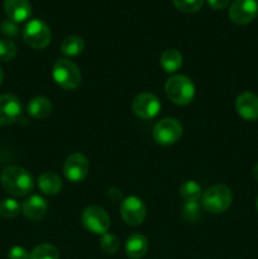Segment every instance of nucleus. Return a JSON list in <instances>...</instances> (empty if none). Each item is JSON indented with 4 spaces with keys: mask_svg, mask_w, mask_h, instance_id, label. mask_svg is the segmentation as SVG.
Instances as JSON below:
<instances>
[{
    "mask_svg": "<svg viewBox=\"0 0 258 259\" xmlns=\"http://www.w3.org/2000/svg\"><path fill=\"white\" fill-rule=\"evenodd\" d=\"M53 105L45 96H35L28 104V113L34 119H46L52 113Z\"/></svg>",
    "mask_w": 258,
    "mask_h": 259,
    "instance_id": "a211bd4d",
    "label": "nucleus"
},
{
    "mask_svg": "<svg viewBox=\"0 0 258 259\" xmlns=\"http://www.w3.org/2000/svg\"><path fill=\"white\" fill-rule=\"evenodd\" d=\"M177 10L186 14L199 12L204 5V0H172Z\"/></svg>",
    "mask_w": 258,
    "mask_h": 259,
    "instance_id": "a878e982",
    "label": "nucleus"
},
{
    "mask_svg": "<svg viewBox=\"0 0 258 259\" xmlns=\"http://www.w3.org/2000/svg\"><path fill=\"white\" fill-rule=\"evenodd\" d=\"M40 191L48 196L57 195L62 190V180L55 172H43L37 180Z\"/></svg>",
    "mask_w": 258,
    "mask_h": 259,
    "instance_id": "f3484780",
    "label": "nucleus"
},
{
    "mask_svg": "<svg viewBox=\"0 0 258 259\" xmlns=\"http://www.w3.org/2000/svg\"><path fill=\"white\" fill-rule=\"evenodd\" d=\"M30 259H60V252L55 245L43 243L30 252Z\"/></svg>",
    "mask_w": 258,
    "mask_h": 259,
    "instance_id": "4be33fe9",
    "label": "nucleus"
},
{
    "mask_svg": "<svg viewBox=\"0 0 258 259\" xmlns=\"http://www.w3.org/2000/svg\"><path fill=\"white\" fill-rule=\"evenodd\" d=\"M164 91L169 100L176 105H189L195 98V85L185 75H174L166 81Z\"/></svg>",
    "mask_w": 258,
    "mask_h": 259,
    "instance_id": "f03ea898",
    "label": "nucleus"
},
{
    "mask_svg": "<svg viewBox=\"0 0 258 259\" xmlns=\"http://www.w3.org/2000/svg\"><path fill=\"white\" fill-rule=\"evenodd\" d=\"M119 247H120V240H119L116 235L110 234V233L103 234L100 239V248L104 253H106V254H115L118 252Z\"/></svg>",
    "mask_w": 258,
    "mask_h": 259,
    "instance_id": "393cba45",
    "label": "nucleus"
},
{
    "mask_svg": "<svg viewBox=\"0 0 258 259\" xmlns=\"http://www.w3.org/2000/svg\"><path fill=\"white\" fill-rule=\"evenodd\" d=\"M90 169V163L86 156L82 153H75L70 154L66 158L65 164H63V174L68 181L73 182V184H78V182L83 181L86 179Z\"/></svg>",
    "mask_w": 258,
    "mask_h": 259,
    "instance_id": "1a4fd4ad",
    "label": "nucleus"
},
{
    "mask_svg": "<svg viewBox=\"0 0 258 259\" xmlns=\"http://www.w3.org/2000/svg\"><path fill=\"white\" fill-rule=\"evenodd\" d=\"M235 110L244 120H258V96L250 91L242 93L235 100Z\"/></svg>",
    "mask_w": 258,
    "mask_h": 259,
    "instance_id": "ddd939ff",
    "label": "nucleus"
},
{
    "mask_svg": "<svg viewBox=\"0 0 258 259\" xmlns=\"http://www.w3.org/2000/svg\"><path fill=\"white\" fill-rule=\"evenodd\" d=\"M120 215L125 224L131 227H138L146 219L147 207L139 197H125L120 202Z\"/></svg>",
    "mask_w": 258,
    "mask_h": 259,
    "instance_id": "6e6552de",
    "label": "nucleus"
},
{
    "mask_svg": "<svg viewBox=\"0 0 258 259\" xmlns=\"http://www.w3.org/2000/svg\"><path fill=\"white\" fill-rule=\"evenodd\" d=\"M148 239L141 233H134L126 239L125 254L131 259H141L148 250Z\"/></svg>",
    "mask_w": 258,
    "mask_h": 259,
    "instance_id": "dca6fc26",
    "label": "nucleus"
},
{
    "mask_svg": "<svg viewBox=\"0 0 258 259\" xmlns=\"http://www.w3.org/2000/svg\"><path fill=\"white\" fill-rule=\"evenodd\" d=\"M108 196L111 201H123V192H121L120 189H116V187H111L108 191Z\"/></svg>",
    "mask_w": 258,
    "mask_h": 259,
    "instance_id": "7c9ffc66",
    "label": "nucleus"
},
{
    "mask_svg": "<svg viewBox=\"0 0 258 259\" xmlns=\"http://www.w3.org/2000/svg\"><path fill=\"white\" fill-rule=\"evenodd\" d=\"M230 0H207V4L211 9L214 10H222L229 5Z\"/></svg>",
    "mask_w": 258,
    "mask_h": 259,
    "instance_id": "c756f323",
    "label": "nucleus"
},
{
    "mask_svg": "<svg viewBox=\"0 0 258 259\" xmlns=\"http://www.w3.org/2000/svg\"><path fill=\"white\" fill-rule=\"evenodd\" d=\"M3 189L12 196L22 197L29 194L34 186L32 175L19 166H9L2 172L0 176Z\"/></svg>",
    "mask_w": 258,
    "mask_h": 259,
    "instance_id": "f257e3e1",
    "label": "nucleus"
},
{
    "mask_svg": "<svg viewBox=\"0 0 258 259\" xmlns=\"http://www.w3.org/2000/svg\"><path fill=\"white\" fill-rule=\"evenodd\" d=\"M83 228L93 234H105L110 228V217L103 207L91 205L85 207L81 214Z\"/></svg>",
    "mask_w": 258,
    "mask_h": 259,
    "instance_id": "423d86ee",
    "label": "nucleus"
},
{
    "mask_svg": "<svg viewBox=\"0 0 258 259\" xmlns=\"http://www.w3.org/2000/svg\"><path fill=\"white\" fill-rule=\"evenodd\" d=\"M17 55V46L10 39H0V61H12Z\"/></svg>",
    "mask_w": 258,
    "mask_h": 259,
    "instance_id": "bb28decb",
    "label": "nucleus"
},
{
    "mask_svg": "<svg viewBox=\"0 0 258 259\" xmlns=\"http://www.w3.org/2000/svg\"><path fill=\"white\" fill-rule=\"evenodd\" d=\"M48 205L43 197L38 195H32L28 197L22 205V212L27 219L33 220V222H39L47 214Z\"/></svg>",
    "mask_w": 258,
    "mask_h": 259,
    "instance_id": "2eb2a0df",
    "label": "nucleus"
},
{
    "mask_svg": "<svg viewBox=\"0 0 258 259\" xmlns=\"http://www.w3.org/2000/svg\"><path fill=\"white\" fill-rule=\"evenodd\" d=\"M55 82L63 90H75L81 83V72L78 66L68 58H58L52 68Z\"/></svg>",
    "mask_w": 258,
    "mask_h": 259,
    "instance_id": "20e7f679",
    "label": "nucleus"
},
{
    "mask_svg": "<svg viewBox=\"0 0 258 259\" xmlns=\"http://www.w3.org/2000/svg\"><path fill=\"white\" fill-rule=\"evenodd\" d=\"M85 48V42L78 35H68L63 39L61 45V52L67 57H75L78 56Z\"/></svg>",
    "mask_w": 258,
    "mask_h": 259,
    "instance_id": "aec40b11",
    "label": "nucleus"
},
{
    "mask_svg": "<svg viewBox=\"0 0 258 259\" xmlns=\"http://www.w3.org/2000/svg\"><path fill=\"white\" fill-rule=\"evenodd\" d=\"M255 207H257V211H258V197H257V202H255Z\"/></svg>",
    "mask_w": 258,
    "mask_h": 259,
    "instance_id": "72a5a7b5",
    "label": "nucleus"
},
{
    "mask_svg": "<svg viewBox=\"0 0 258 259\" xmlns=\"http://www.w3.org/2000/svg\"><path fill=\"white\" fill-rule=\"evenodd\" d=\"M180 196L185 202H192V201H199L202 196V190L201 186L197 184L196 181H185L184 184L180 186Z\"/></svg>",
    "mask_w": 258,
    "mask_h": 259,
    "instance_id": "412c9836",
    "label": "nucleus"
},
{
    "mask_svg": "<svg viewBox=\"0 0 258 259\" xmlns=\"http://www.w3.org/2000/svg\"><path fill=\"white\" fill-rule=\"evenodd\" d=\"M258 15L257 0H234L230 5L229 18L238 25L249 24Z\"/></svg>",
    "mask_w": 258,
    "mask_h": 259,
    "instance_id": "9d476101",
    "label": "nucleus"
},
{
    "mask_svg": "<svg viewBox=\"0 0 258 259\" xmlns=\"http://www.w3.org/2000/svg\"><path fill=\"white\" fill-rule=\"evenodd\" d=\"M0 30L7 37H17L18 33H19V28H18L17 23L12 22V20H4V22H2Z\"/></svg>",
    "mask_w": 258,
    "mask_h": 259,
    "instance_id": "cd10ccee",
    "label": "nucleus"
},
{
    "mask_svg": "<svg viewBox=\"0 0 258 259\" xmlns=\"http://www.w3.org/2000/svg\"><path fill=\"white\" fill-rule=\"evenodd\" d=\"M233 201L232 190L222 184L214 185L202 192L201 206L211 214H222L227 211Z\"/></svg>",
    "mask_w": 258,
    "mask_h": 259,
    "instance_id": "7ed1b4c3",
    "label": "nucleus"
},
{
    "mask_svg": "<svg viewBox=\"0 0 258 259\" xmlns=\"http://www.w3.org/2000/svg\"><path fill=\"white\" fill-rule=\"evenodd\" d=\"M24 42L34 50H43L52 39L50 27L40 19H33L25 24L23 30Z\"/></svg>",
    "mask_w": 258,
    "mask_h": 259,
    "instance_id": "39448f33",
    "label": "nucleus"
},
{
    "mask_svg": "<svg viewBox=\"0 0 258 259\" xmlns=\"http://www.w3.org/2000/svg\"><path fill=\"white\" fill-rule=\"evenodd\" d=\"M3 78H4V72H3L2 67H0V83L3 82Z\"/></svg>",
    "mask_w": 258,
    "mask_h": 259,
    "instance_id": "473e14b6",
    "label": "nucleus"
},
{
    "mask_svg": "<svg viewBox=\"0 0 258 259\" xmlns=\"http://www.w3.org/2000/svg\"><path fill=\"white\" fill-rule=\"evenodd\" d=\"M182 124L175 118H164L159 120L153 128L154 142L161 146H171L177 143L182 137Z\"/></svg>",
    "mask_w": 258,
    "mask_h": 259,
    "instance_id": "0eeeda50",
    "label": "nucleus"
},
{
    "mask_svg": "<svg viewBox=\"0 0 258 259\" xmlns=\"http://www.w3.org/2000/svg\"><path fill=\"white\" fill-rule=\"evenodd\" d=\"M22 114V104L12 94L0 95V125H9L17 121Z\"/></svg>",
    "mask_w": 258,
    "mask_h": 259,
    "instance_id": "f8f14e48",
    "label": "nucleus"
},
{
    "mask_svg": "<svg viewBox=\"0 0 258 259\" xmlns=\"http://www.w3.org/2000/svg\"><path fill=\"white\" fill-rule=\"evenodd\" d=\"M253 175H254L255 180L258 181V163H255L254 167H253Z\"/></svg>",
    "mask_w": 258,
    "mask_h": 259,
    "instance_id": "2f4dec72",
    "label": "nucleus"
},
{
    "mask_svg": "<svg viewBox=\"0 0 258 259\" xmlns=\"http://www.w3.org/2000/svg\"><path fill=\"white\" fill-rule=\"evenodd\" d=\"M5 14L14 23L25 22L32 15V7L28 0H5Z\"/></svg>",
    "mask_w": 258,
    "mask_h": 259,
    "instance_id": "4468645a",
    "label": "nucleus"
},
{
    "mask_svg": "<svg viewBox=\"0 0 258 259\" xmlns=\"http://www.w3.org/2000/svg\"><path fill=\"white\" fill-rule=\"evenodd\" d=\"M8 259H30V253L20 245H15L8 253Z\"/></svg>",
    "mask_w": 258,
    "mask_h": 259,
    "instance_id": "c85d7f7f",
    "label": "nucleus"
},
{
    "mask_svg": "<svg viewBox=\"0 0 258 259\" xmlns=\"http://www.w3.org/2000/svg\"><path fill=\"white\" fill-rule=\"evenodd\" d=\"M159 63H161V67L166 72L175 73L181 68L182 55L175 48H169V50H166L162 53L161 58H159Z\"/></svg>",
    "mask_w": 258,
    "mask_h": 259,
    "instance_id": "6ab92c4d",
    "label": "nucleus"
},
{
    "mask_svg": "<svg viewBox=\"0 0 258 259\" xmlns=\"http://www.w3.org/2000/svg\"><path fill=\"white\" fill-rule=\"evenodd\" d=\"M132 109L141 119H153L161 110V103L154 94L141 93L133 99Z\"/></svg>",
    "mask_w": 258,
    "mask_h": 259,
    "instance_id": "9b49d317",
    "label": "nucleus"
},
{
    "mask_svg": "<svg viewBox=\"0 0 258 259\" xmlns=\"http://www.w3.org/2000/svg\"><path fill=\"white\" fill-rule=\"evenodd\" d=\"M22 211V206L14 199H5L0 201V217L5 219H14Z\"/></svg>",
    "mask_w": 258,
    "mask_h": 259,
    "instance_id": "5701e85b",
    "label": "nucleus"
},
{
    "mask_svg": "<svg viewBox=\"0 0 258 259\" xmlns=\"http://www.w3.org/2000/svg\"><path fill=\"white\" fill-rule=\"evenodd\" d=\"M182 218L187 223H196L201 218V206L199 201L185 202L182 207Z\"/></svg>",
    "mask_w": 258,
    "mask_h": 259,
    "instance_id": "b1692460",
    "label": "nucleus"
}]
</instances>
